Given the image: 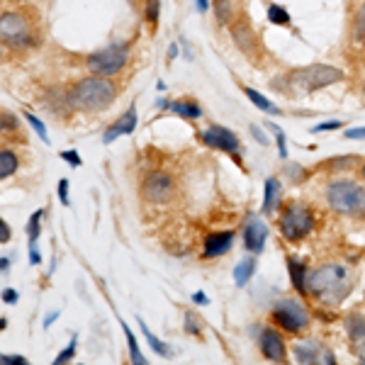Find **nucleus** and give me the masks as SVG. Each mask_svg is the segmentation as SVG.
<instances>
[{"label":"nucleus","mask_w":365,"mask_h":365,"mask_svg":"<svg viewBox=\"0 0 365 365\" xmlns=\"http://www.w3.org/2000/svg\"><path fill=\"white\" fill-rule=\"evenodd\" d=\"M117 98V86L108 76H88L71 88V105L86 113H100Z\"/></svg>","instance_id":"obj_1"},{"label":"nucleus","mask_w":365,"mask_h":365,"mask_svg":"<svg viewBox=\"0 0 365 365\" xmlns=\"http://www.w3.org/2000/svg\"><path fill=\"white\" fill-rule=\"evenodd\" d=\"M307 292L324 302H339L349 292V280H346V268L329 263L307 275Z\"/></svg>","instance_id":"obj_2"},{"label":"nucleus","mask_w":365,"mask_h":365,"mask_svg":"<svg viewBox=\"0 0 365 365\" xmlns=\"http://www.w3.org/2000/svg\"><path fill=\"white\" fill-rule=\"evenodd\" d=\"M341 78H344V71L317 63V66L292 71V73L285 78V86H287V91H295V93L307 96V93H314V91H319V88L339 83Z\"/></svg>","instance_id":"obj_3"},{"label":"nucleus","mask_w":365,"mask_h":365,"mask_svg":"<svg viewBox=\"0 0 365 365\" xmlns=\"http://www.w3.org/2000/svg\"><path fill=\"white\" fill-rule=\"evenodd\" d=\"M329 207L339 215L365 217V187L353 180H334L327 187Z\"/></svg>","instance_id":"obj_4"},{"label":"nucleus","mask_w":365,"mask_h":365,"mask_svg":"<svg viewBox=\"0 0 365 365\" xmlns=\"http://www.w3.org/2000/svg\"><path fill=\"white\" fill-rule=\"evenodd\" d=\"M270 317H273V322L287 334H299L309 327V312L295 297L278 299V302L273 304V309H270Z\"/></svg>","instance_id":"obj_5"},{"label":"nucleus","mask_w":365,"mask_h":365,"mask_svg":"<svg viewBox=\"0 0 365 365\" xmlns=\"http://www.w3.org/2000/svg\"><path fill=\"white\" fill-rule=\"evenodd\" d=\"M314 229V215L307 205L290 202L280 215V232L287 241H302Z\"/></svg>","instance_id":"obj_6"},{"label":"nucleus","mask_w":365,"mask_h":365,"mask_svg":"<svg viewBox=\"0 0 365 365\" xmlns=\"http://www.w3.org/2000/svg\"><path fill=\"white\" fill-rule=\"evenodd\" d=\"M127 58H129V46L120 42V44H113V46H108V49H100L96 54H91L86 61V66L91 73L108 76L110 78V76H117L122 68H125Z\"/></svg>","instance_id":"obj_7"},{"label":"nucleus","mask_w":365,"mask_h":365,"mask_svg":"<svg viewBox=\"0 0 365 365\" xmlns=\"http://www.w3.org/2000/svg\"><path fill=\"white\" fill-rule=\"evenodd\" d=\"M0 32H3V44L5 46H27L32 42V25L25 10H8L0 15Z\"/></svg>","instance_id":"obj_8"},{"label":"nucleus","mask_w":365,"mask_h":365,"mask_svg":"<svg viewBox=\"0 0 365 365\" xmlns=\"http://www.w3.org/2000/svg\"><path fill=\"white\" fill-rule=\"evenodd\" d=\"M200 141L212 146V149L227 151V154H232V156L239 154V137L227 127H217V125L207 127L205 132H200Z\"/></svg>","instance_id":"obj_9"},{"label":"nucleus","mask_w":365,"mask_h":365,"mask_svg":"<svg viewBox=\"0 0 365 365\" xmlns=\"http://www.w3.org/2000/svg\"><path fill=\"white\" fill-rule=\"evenodd\" d=\"M258 346H261V353L273 363H285L287 349H285V339L278 329H263L261 339H258Z\"/></svg>","instance_id":"obj_10"},{"label":"nucleus","mask_w":365,"mask_h":365,"mask_svg":"<svg viewBox=\"0 0 365 365\" xmlns=\"http://www.w3.org/2000/svg\"><path fill=\"white\" fill-rule=\"evenodd\" d=\"M170 195H173V180H170V175L156 170V173H151L144 180V197L149 202H166Z\"/></svg>","instance_id":"obj_11"},{"label":"nucleus","mask_w":365,"mask_h":365,"mask_svg":"<svg viewBox=\"0 0 365 365\" xmlns=\"http://www.w3.org/2000/svg\"><path fill=\"white\" fill-rule=\"evenodd\" d=\"M266 237H268V227L266 222L258 215H249L244 225V246L251 253H261L263 246H266Z\"/></svg>","instance_id":"obj_12"},{"label":"nucleus","mask_w":365,"mask_h":365,"mask_svg":"<svg viewBox=\"0 0 365 365\" xmlns=\"http://www.w3.org/2000/svg\"><path fill=\"white\" fill-rule=\"evenodd\" d=\"M295 358L299 363H334V353L331 351H324L317 341H297L295 344Z\"/></svg>","instance_id":"obj_13"},{"label":"nucleus","mask_w":365,"mask_h":365,"mask_svg":"<svg viewBox=\"0 0 365 365\" xmlns=\"http://www.w3.org/2000/svg\"><path fill=\"white\" fill-rule=\"evenodd\" d=\"M234 244V232H212L205 237V244H202V256L205 258H220L229 253Z\"/></svg>","instance_id":"obj_14"},{"label":"nucleus","mask_w":365,"mask_h":365,"mask_svg":"<svg viewBox=\"0 0 365 365\" xmlns=\"http://www.w3.org/2000/svg\"><path fill=\"white\" fill-rule=\"evenodd\" d=\"M134 129H137V108H129L120 120L108 127V132L103 134V144H113L115 139L125 137V134H132Z\"/></svg>","instance_id":"obj_15"},{"label":"nucleus","mask_w":365,"mask_h":365,"mask_svg":"<svg viewBox=\"0 0 365 365\" xmlns=\"http://www.w3.org/2000/svg\"><path fill=\"white\" fill-rule=\"evenodd\" d=\"M287 270H290V280L292 287L299 292V295H307V268L297 261V258H287Z\"/></svg>","instance_id":"obj_16"},{"label":"nucleus","mask_w":365,"mask_h":365,"mask_svg":"<svg viewBox=\"0 0 365 365\" xmlns=\"http://www.w3.org/2000/svg\"><path fill=\"white\" fill-rule=\"evenodd\" d=\"M168 110L178 117H185V120H197V117H202V108H200L197 103H192V100H175V103H170Z\"/></svg>","instance_id":"obj_17"},{"label":"nucleus","mask_w":365,"mask_h":365,"mask_svg":"<svg viewBox=\"0 0 365 365\" xmlns=\"http://www.w3.org/2000/svg\"><path fill=\"white\" fill-rule=\"evenodd\" d=\"M253 273H256V258H241L237 263V268H234V282H237L239 287H244L246 282L251 280Z\"/></svg>","instance_id":"obj_18"},{"label":"nucleus","mask_w":365,"mask_h":365,"mask_svg":"<svg viewBox=\"0 0 365 365\" xmlns=\"http://www.w3.org/2000/svg\"><path fill=\"white\" fill-rule=\"evenodd\" d=\"M244 96L249 98L258 110H263V113H268V115H280V113H282V110L275 108V105L270 103V100H268L266 96H261V93L253 91V88H244Z\"/></svg>","instance_id":"obj_19"},{"label":"nucleus","mask_w":365,"mask_h":365,"mask_svg":"<svg viewBox=\"0 0 365 365\" xmlns=\"http://www.w3.org/2000/svg\"><path fill=\"white\" fill-rule=\"evenodd\" d=\"M137 324H139V327H141V334H144V336H146V344H149L151 349H154V353H156V356H161V358H170V356H173V351H170L168 346H163V341H158V339L154 336V334H151V329L146 327L144 322H141V319H137Z\"/></svg>","instance_id":"obj_20"},{"label":"nucleus","mask_w":365,"mask_h":365,"mask_svg":"<svg viewBox=\"0 0 365 365\" xmlns=\"http://www.w3.org/2000/svg\"><path fill=\"white\" fill-rule=\"evenodd\" d=\"M266 195H263V212H273L275 210V200H278V195H280V182H278V178H268L266 180Z\"/></svg>","instance_id":"obj_21"},{"label":"nucleus","mask_w":365,"mask_h":365,"mask_svg":"<svg viewBox=\"0 0 365 365\" xmlns=\"http://www.w3.org/2000/svg\"><path fill=\"white\" fill-rule=\"evenodd\" d=\"M346 331L353 341H363L365 339V319L361 314H351L346 317Z\"/></svg>","instance_id":"obj_22"},{"label":"nucleus","mask_w":365,"mask_h":365,"mask_svg":"<svg viewBox=\"0 0 365 365\" xmlns=\"http://www.w3.org/2000/svg\"><path fill=\"white\" fill-rule=\"evenodd\" d=\"M120 324H122V331H125V336H127V344H129V358H132V363H137V365H144V363H146V358L141 356V351H139V344H137V339H134L132 329L127 327V322H120Z\"/></svg>","instance_id":"obj_23"},{"label":"nucleus","mask_w":365,"mask_h":365,"mask_svg":"<svg viewBox=\"0 0 365 365\" xmlns=\"http://www.w3.org/2000/svg\"><path fill=\"white\" fill-rule=\"evenodd\" d=\"M15 170H17V156H15V151L3 149V151H0V178H8V175H13Z\"/></svg>","instance_id":"obj_24"},{"label":"nucleus","mask_w":365,"mask_h":365,"mask_svg":"<svg viewBox=\"0 0 365 365\" xmlns=\"http://www.w3.org/2000/svg\"><path fill=\"white\" fill-rule=\"evenodd\" d=\"M42 217H44V210H37L32 217H29V222H27V237H29V246H34V244H37L39 232H42V227H39V222H42Z\"/></svg>","instance_id":"obj_25"},{"label":"nucleus","mask_w":365,"mask_h":365,"mask_svg":"<svg viewBox=\"0 0 365 365\" xmlns=\"http://www.w3.org/2000/svg\"><path fill=\"white\" fill-rule=\"evenodd\" d=\"M353 39L356 42H365V3H361L356 20H353Z\"/></svg>","instance_id":"obj_26"},{"label":"nucleus","mask_w":365,"mask_h":365,"mask_svg":"<svg viewBox=\"0 0 365 365\" xmlns=\"http://www.w3.org/2000/svg\"><path fill=\"white\" fill-rule=\"evenodd\" d=\"M268 20L273 22V25H287L290 22V13H287V8H282V5H268Z\"/></svg>","instance_id":"obj_27"},{"label":"nucleus","mask_w":365,"mask_h":365,"mask_svg":"<svg viewBox=\"0 0 365 365\" xmlns=\"http://www.w3.org/2000/svg\"><path fill=\"white\" fill-rule=\"evenodd\" d=\"M234 37H237V44H239L244 51H251V49H253V37H251L249 27L239 25L237 29H234Z\"/></svg>","instance_id":"obj_28"},{"label":"nucleus","mask_w":365,"mask_h":365,"mask_svg":"<svg viewBox=\"0 0 365 365\" xmlns=\"http://www.w3.org/2000/svg\"><path fill=\"white\" fill-rule=\"evenodd\" d=\"M25 117H27L29 127H32V129H34V132H37V137H39V139H42V141H44V144H49V134H46V129H44V122H42V120H39V117H37V115H32V113H29V110H27V113H25Z\"/></svg>","instance_id":"obj_29"},{"label":"nucleus","mask_w":365,"mask_h":365,"mask_svg":"<svg viewBox=\"0 0 365 365\" xmlns=\"http://www.w3.org/2000/svg\"><path fill=\"white\" fill-rule=\"evenodd\" d=\"M268 129L273 132L275 141H278V156L280 158H287V139H285V134H282V129L278 125H273V122L268 125Z\"/></svg>","instance_id":"obj_30"},{"label":"nucleus","mask_w":365,"mask_h":365,"mask_svg":"<svg viewBox=\"0 0 365 365\" xmlns=\"http://www.w3.org/2000/svg\"><path fill=\"white\" fill-rule=\"evenodd\" d=\"M215 13H217V20H220V22H229V20H232V5H229V0H217V3H215Z\"/></svg>","instance_id":"obj_31"},{"label":"nucleus","mask_w":365,"mask_h":365,"mask_svg":"<svg viewBox=\"0 0 365 365\" xmlns=\"http://www.w3.org/2000/svg\"><path fill=\"white\" fill-rule=\"evenodd\" d=\"M185 331H187V334H192V336H200V334H202L200 319H197L195 314H192V312H187V314H185Z\"/></svg>","instance_id":"obj_32"},{"label":"nucleus","mask_w":365,"mask_h":365,"mask_svg":"<svg viewBox=\"0 0 365 365\" xmlns=\"http://www.w3.org/2000/svg\"><path fill=\"white\" fill-rule=\"evenodd\" d=\"M73 356H76V336L71 339V344H68L66 349H63V351L58 353V356L54 358V363H56V365H63V363H68V361H71V358H73Z\"/></svg>","instance_id":"obj_33"},{"label":"nucleus","mask_w":365,"mask_h":365,"mask_svg":"<svg viewBox=\"0 0 365 365\" xmlns=\"http://www.w3.org/2000/svg\"><path fill=\"white\" fill-rule=\"evenodd\" d=\"M158 10H161V5H158V0H149V3H146V8H144V17L151 22V25H154V22L158 20Z\"/></svg>","instance_id":"obj_34"},{"label":"nucleus","mask_w":365,"mask_h":365,"mask_svg":"<svg viewBox=\"0 0 365 365\" xmlns=\"http://www.w3.org/2000/svg\"><path fill=\"white\" fill-rule=\"evenodd\" d=\"M358 163H361V161H358L356 156H344V158H334V161H329V166H339L341 170H346L349 166H358Z\"/></svg>","instance_id":"obj_35"},{"label":"nucleus","mask_w":365,"mask_h":365,"mask_svg":"<svg viewBox=\"0 0 365 365\" xmlns=\"http://www.w3.org/2000/svg\"><path fill=\"white\" fill-rule=\"evenodd\" d=\"M331 129H341V122L339 120H331V122H319L317 127H312L314 134H322V132H331Z\"/></svg>","instance_id":"obj_36"},{"label":"nucleus","mask_w":365,"mask_h":365,"mask_svg":"<svg viewBox=\"0 0 365 365\" xmlns=\"http://www.w3.org/2000/svg\"><path fill=\"white\" fill-rule=\"evenodd\" d=\"M58 200H61V205H71V200H68V180L66 178H61L58 180Z\"/></svg>","instance_id":"obj_37"},{"label":"nucleus","mask_w":365,"mask_h":365,"mask_svg":"<svg viewBox=\"0 0 365 365\" xmlns=\"http://www.w3.org/2000/svg\"><path fill=\"white\" fill-rule=\"evenodd\" d=\"M61 158H63V161H68V163H71V166H73V168H81V163H83V161H81V156L76 154L73 149H68V151H61Z\"/></svg>","instance_id":"obj_38"},{"label":"nucleus","mask_w":365,"mask_h":365,"mask_svg":"<svg viewBox=\"0 0 365 365\" xmlns=\"http://www.w3.org/2000/svg\"><path fill=\"white\" fill-rule=\"evenodd\" d=\"M346 139H365V127H351L344 132Z\"/></svg>","instance_id":"obj_39"},{"label":"nucleus","mask_w":365,"mask_h":365,"mask_svg":"<svg viewBox=\"0 0 365 365\" xmlns=\"http://www.w3.org/2000/svg\"><path fill=\"white\" fill-rule=\"evenodd\" d=\"M0 361H3L5 365H25L27 358L25 356H8V353H5V356L0 358Z\"/></svg>","instance_id":"obj_40"},{"label":"nucleus","mask_w":365,"mask_h":365,"mask_svg":"<svg viewBox=\"0 0 365 365\" xmlns=\"http://www.w3.org/2000/svg\"><path fill=\"white\" fill-rule=\"evenodd\" d=\"M251 134H253V139H256L258 144L268 146V137H266V134H261V129H258V127H251Z\"/></svg>","instance_id":"obj_41"},{"label":"nucleus","mask_w":365,"mask_h":365,"mask_svg":"<svg viewBox=\"0 0 365 365\" xmlns=\"http://www.w3.org/2000/svg\"><path fill=\"white\" fill-rule=\"evenodd\" d=\"M17 297H20V295H17L15 290H10V287H8V290H3V302L15 304V302H17Z\"/></svg>","instance_id":"obj_42"},{"label":"nucleus","mask_w":365,"mask_h":365,"mask_svg":"<svg viewBox=\"0 0 365 365\" xmlns=\"http://www.w3.org/2000/svg\"><path fill=\"white\" fill-rule=\"evenodd\" d=\"M8 239H10V227H8V222H0V241H3V244H8Z\"/></svg>","instance_id":"obj_43"},{"label":"nucleus","mask_w":365,"mask_h":365,"mask_svg":"<svg viewBox=\"0 0 365 365\" xmlns=\"http://www.w3.org/2000/svg\"><path fill=\"white\" fill-rule=\"evenodd\" d=\"M29 261H32L34 266H37V263L42 261V256H39V251H37V244H34V246H29Z\"/></svg>","instance_id":"obj_44"},{"label":"nucleus","mask_w":365,"mask_h":365,"mask_svg":"<svg viewBox=\"0 0 365 365\" xmlns=\"http://www.w3.org/2000/svg\"><path fill=\"white\" fill-rule=\"evenodd\" d=\"M192 302H195V304H210V297L205 295V292H195V295H192Z\"/></svg>","instance_id":"obj_45"},{"label":"nucleus","mask_w":365,"mask_h":365,"mask_svg":"<svg viewBox=\"0 0 365 365\" xmlns=\"http://www.w3.org/2000/svg\"><path fill=\"white\" fill-rule=\"evenodd\" d=\"M195 5H197V10H200V13H207V5H210V0H195Z\"/></svg>","instance_id":"obj_46"},{"label":"nucleus","mask_w":365,"mask_h":365,"mask_svg":"<svg viewBox=\"0 0 365 365\" xmlns=\"http://www.w3.org/2000/svg\"><path fill=\"white\" fill-rule=\"evenodd\" d=\"M56 319H58V312H54V314H49V317H46V319H44V327H46V329H49V327H51V324H54Z\"/></svg>","instance_id":"obj_47"},{"label":"nucleus","mask_w":365,"mask_h":365,"mask_svg":"<svg viewBox=\"0 0 365 365\" xmlns=\"http://www.w3.org/2000/svg\"><path fill=\"white\" fill-rule=\"evenodd\" d=\"M358 358L365 363V341H361V346H358Z\"/></svg>","instance_id":"obj_48"},{"label":"nucleus","mask_w":365,"mask_h":365,"mask_svg":"<svg viewBox=\"0 0 365 365\" xmlns=\"http://www.w3.org/2000/svg\"><path fill=\"white\" fill-rule=\"evenodd\" d=\"M8 266H10L8 258H0V270H3V273H8Z\"/></svg>","instance_id":"obj_49"},{"label":"nucleus","mask_w":365,"mask_h":365,"mask_svg":"<svg viewBox=\"0 0 365 365\" xmlns=\"http://www.w3.org/2000/svg\"><path fill=\"white\" fill-rule=\"evenodd\" d=\"M361 173H363V180H365V161L361 163Z\"/></svg>","instance_id":"obj_50"},{"label":"nucleus","mask_w":365,"mask_h":365,"mask_svg":"<svg viewBox=\"0 0 365 365\" xmlns=\"http://www.w3.org/2000/svg\"><path fill=\"white\" fill-rule=\"evenodd\" d=\"M363 96H365V83H363Z\"/></svg>","instance_id":"obj_51"}]
</instances>
